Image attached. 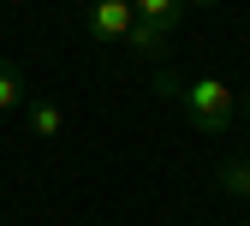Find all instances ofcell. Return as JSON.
<instances>
[{
  "instance_id": "5b68a950",
  "label": "cell",
  "mask_w": 250,
  "mask_h": 226,
  "mask_svg": "<svg viewBox=\"0 0 250 226\" xmlns=\"http://www.w3.org/2000/svg\"><path fill=\"white\" fill-rule=\"evenodd\" d=\"M131 6H137L143 24H161V30H173L185 18V0H131Z\"/></svg>"
},
{
  "instance_id": "8992f818",
  "label": "cell",
  "mask_w": 250,
  "mask_h": 226,
  "mask_svg": "<svg viewBox=\"0 0 250 226\" xmlns=\"http://www.w3.org/2000/svg\"><path fill=\"white\" fill-rule=\"evenodd\" d=\"M221 190H227V197H238V203H250V155L221 167Z\"/></svg>"
},
{
  "instance_id": "3957f363",
  "label": "cell",
  "mask_w": 250,
  "mask_h": 226,
  "mask_svg": "<svg viewBox=\"0 0 250 226\" xmlns=\"http://www.w3.org/2000/svg\"><path fill=\"white\" fill-rule=\"evenodd\" d=\"M30 102V83H24V72L12 66V60H0V113H18Z\"/></svg>"
},
{
  "instance_id": "7a4b0ae2",
  "label": "cell",
  "mask_w": 250,
  "mask_h": 226,
  "mask_svg": "<svg viewBox=\"0 0 250 226\" xmlns=\"http://www.w3.org/2000/svg\"><path fill=\"white\" fill-rule=\"evenodd\" d=\"M83 24H89V36H96V42H125V36H131V24H137V6H131V0H89Z\"/></svg>"
},
{
  "instance_id": "9c48e42d",
  "label": "cell",
  "mask_w": 250,
  "mask_h": 226,
  "mask_svg": "<svg viewBox=\"0 0 250 226\" xmlns=\"http://www.w3.org/2000/svg\"><path fill=\"white\" fill-rule=\"evenodd\" d=\"M238 113H244V119H250V95H244V102H238Z\"/></svg>"
},
{
  "instance_id": "ba28073f",
  "label": "cell",
  "mask_w": 250,
  "mask_h": 226,
  "mask_svg": "<svg viewBox=\"0 0 250 226\" xmlns=\"http://www.w3.org/2000/svg\"><path fill=\"white\" fill-rule=\"evenodd\" d=\"M185 6H221V0H185Z\"/></svg>"
},
{
  "instance_id": "6da1fadb",
  "label": "cell",
  "mask_w": 250,
  "mask_h": 226,
  "mask_svg": "<svg viewBox=\"0 0 250 226\" xmlns=\"http://www.w3.org/2000/svg\"><path fill=\"white\" fill-rule=\"evenodd\" d=\"M155 95L161 102H179L191 113L197 131H227L238 119V95L221 83V78H179V72H155Z\"/></svg>"
},
{
  "instance_id": "277c9868",
  "label": "cell",
  "mask_w": 250,
  "mask_h": 226,
  "mask_svg": "<svg viewBox=\"0 0 250 226\" xmlns=\"http://www.w3.org/2000/svg\"><path fill=\"white\" fill-rule=\"evenodd\" d=\"M30 131H36L42 143H54L60 131H66V107L60 102H30Z\"/></svg>"
},
{
  "instance_id": "52a82bcc",
  "label": "cell",
  "mask_w": 250,
  "mask_h": 226,
  "mask_svg": "<svg viewBox=\"0 0 250 226\" xmlns=\"http://www.w3.org/2000/svg\"><path fill=\"white\" fill-rule=\"evenodd\" d=\"M167 36H173V30H161V24H143V18H137L125 42H131L137 54H161V48H167Z\"/></svg>"
}]
</instances>
